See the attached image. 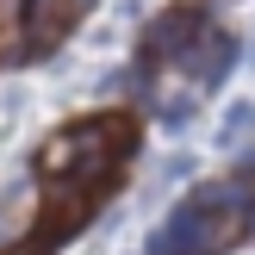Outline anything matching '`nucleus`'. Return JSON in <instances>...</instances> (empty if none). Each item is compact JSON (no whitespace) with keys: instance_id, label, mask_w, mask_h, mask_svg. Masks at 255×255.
<instances>
[{"instance_id":"f257e3e1","label":"nucleus","mask_w":255,"mask_h":255,"mask_svg":"<svg viewBox=\"0 0 255 255\" xmlns=\"http://www.w3.org/2000/svg\"><path fill=\"white\" fill-rule=\"evenodd\" d=\"M199 31H206V12H199V6H174V12H162V19L143 31V62H181L187 50L199 44Z\"/></svg>"},{"instance_id":"f03ea898","label":"nucleus","mask_w":255,"mask_h":255,"mask_svg":"<svg viewBox=\"0 0 255 255\" xmlns=\"http://www.w3.org/2000/svg\"><path fill=\"white\" fill-rule=\"evenodd\" d=\"M231 62H237V37L206 25V31H199V44L181 56V69H193V81H199V87H218L224 75H231Z\"/></svg>"},{"instance_id":"7ed1b4c3","label":"nucleus","mask_w":255,"mask_h":255,"mask_svg":"<svg viewBox=\"0 0 255 255\" xmlns=\"http://www.w3.org/2000/svg\"><path fill=\"white\" fill-rule=\"evenodd\" d=\"M25 6H31L19 19L25 25V50H50L62 31H69V19H75V0H25Z\"/></svg>"},{"instance_id":"20e7f679","label":"nucleus","mask_w":255,"mask_h":255,"mask_svg":"<svg viewBox=\"0 0 255 255\" xmlns=\"http://www.w3.org/2000/svg\"><path fill=\"white\" fill-rule=\"evenodd\" d=\"M187 119H193V94H174V100H162V125H168V131H181Z\"/></svg>"},{"instance_id":"39448f33","label":"nucleus","mask_w":255,"mask_h":255,"mask_svg":"<svg viewBox=\"0 0 255 255\" xmlns=\"http://www.w3.org/2000/svg\"><path fill=\"white\" fill-rule=\"evenodd\" d=\"M25 19V0H0V50H12V31Z\"/></svg>"}]
</instances>
